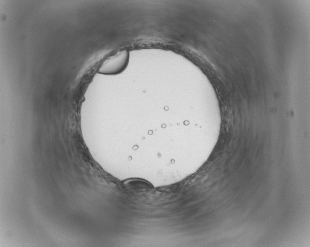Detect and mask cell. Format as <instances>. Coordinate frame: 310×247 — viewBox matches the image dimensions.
<instances>
[{
    "label": "cell",
    "mask_w": 310,
    "mask_h": 247,
    "mask_svg": "<svg viewBox=\"0 0 310 247\" xmlns=\"http://www.w3.org/2000/svg\"><path fill=\"white\" fill-rule=\"evenodd\" d=\"M129 59V52L123 50L105 60L98 69V72L106 75L120 73L126 68Z\"/></svg>",
    "instance_id": "6da1fadb"
}]
</instances>
